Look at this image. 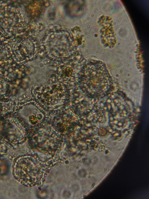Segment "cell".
I'll return each mask as SVG.
<instances>
[{
  "label": "cell",
  "mask_w": 149,
  "mask_h": 199,
  "mask_svg": "<svg viewBox=\"0 0 149 199\" xmlns=\"http://www.w3.org/2000/svg\"><path fill=\"white\" fill-rule=\"evenodd\" d=\"M13 172L14 177L19 182L24 186L30 187L41 183L45 177L46 168L39 159L25 156L16 160Z\"/></svg>",
  "instance_id": "6da1fadb"
},
{
  "label": "cell",
  "mask_w": 149,
  "mask_h": 199,
  "mask_svg": "<svg viewBox=\"0 0 149 199\" xmlns=\"http://www.w3.org/2000/svg\"><path fill=\"white\" fill-rule=\"evenodd\" d=\"M79 83L83 89L94 95L108 91L112 84L105 66L102 64L95 62L88 65L81 71Z\"/></svg>",
  "instance_id": "7a4b0ae2"
},
{
  "label": "cell",
  "mask_w": 149,
  "mask_h": 199,
  "mask_svg": "<svg viewBox=\"0 0 149 199\" xmlns=\"http://www.w3.org/2000/svg\"><path fill=\"white\" fill-rule=\"evenodd\" d=\"M20 10L13 6L0 7V34L6 38L14 37L19 34L23 26Z\"/></svg>",
  "instance_id": "3957f363"
},
{
  "label": "cell",
  "mask_w": 149,
  "mask_h": 199,
  "mask_svg": "<svg viewBox=\"0 0 149 199\" xmlns=\"http://www.w3.org/2000/svg\"><path fill=\"white\" fill-rule=\"evenodd\" d=\"M41 92L43 102L48 106L60 105L65 100L66 90L61 83H56L48 86L41 87Z\"/></svg>",
  "instance_id": "277c9868"
},
{
  "label": "cell",
  "mask_w": 149,
  "mask_h": 199,
  "mask_svg": "<svg viewBox=\"0 0 149 199\" xmlns=\"http://www.w3.org/2000/svg\"><path fill=\"white\" fill-rule=\"evenodd\" d=\"M17 110L19 117L30 125L38 123L43 118L41 111L32 103L27 102L19 104Z\"/></svg>",
  "instance_id": "5b68a950"
},
{
  "label": "cell",
  "mask_w": 149,
  "mask_h": 199,
  "mask_svg": "<svg viewBox=\"0 0 149 199\" xmlns=\"http://www.w3.org/2000/svg\"><path fill=\"white\" fill-rule=\"evenodd\" d=\"M8 85L6 82L0 79V96L5 94L8 90Z\"/></svg>",
  "instance_id": "8992f818"
},
{
  "label": "cell",
  "mask_w": 149,
  "mask_h": 199,
  "mask_svg": "<svg viewBox=\"0 0 149 199\" xmlns=\"http://www.w3.org/2000/svg\"><path fill=\"white\" fill-rule=\"evenodd\" d=\"M2 42L0 38V50L1 49V46H2Z\"/></svg>",
  "instance_id": "52a82bcc"
}]
</instances>
